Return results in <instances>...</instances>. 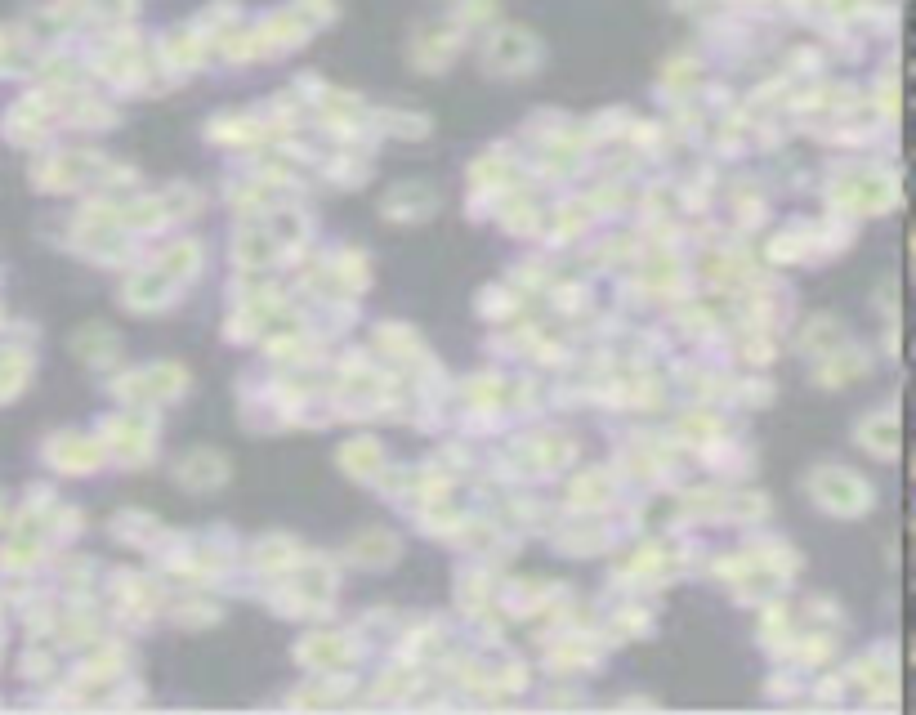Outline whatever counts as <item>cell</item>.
<instances>
[{"label":"cell","instance_id":"6da1fadb","mask_svg":"<svg viewBox=\"0 0 916 715\" xmlns=\"http://www.w3.org/2000/svg\"><path fill=\"white\" fill-rule=\"evenodd\" d=\"M818 488H823V501L832 505V510H858V505L867 501V492L858 488L854 479H841V474H823Z\"/></svg>","mask_w":916,"mask_h":715}]
</instances>
